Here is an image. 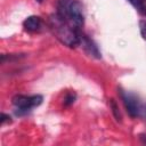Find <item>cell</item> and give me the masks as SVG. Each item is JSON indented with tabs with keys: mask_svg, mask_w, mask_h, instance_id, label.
Returning a JSON list of instances; mask_svg holds the SVG:
<instances>
[{
	"mask_svg": "<svg viewBox=\"0 0 146 146\" xmlns=\"http://www.w3.org/2000/svg\"><path fill=\"white\" fill-rule=\"evenodd\" d=\"M49 26L56 39L68 48H75L80 42L81 30H76L65 19H63L57 13L49 18Z\"/></svg>",
	"mask_w": 146,
	"mask_h": 146,
	"instance_id": "cell-1",
	"label": "cell"
},
{
	"mask_svg": "<svg viewBox=\"0 0 146 146\" xmlns=\"http://www.w3.org/2000/svg\"><path fill=\"white\" fill-rule=\"evenodd\" d=\"M57 14L76 30H81L84 16L82 6L78 0H58Z\"/></svg>",
	"mask_w": 146,
	"mask_h": 146,
	"instance_id": "cell-2",
	"label": "cell"
},
{
	"mask_svg": "<svg viewBox=\"0 0 146 146\" xmlns=\"http://www.w3.org/2000/svg\"><path fill=\"white\" fill-rule=\"evenodd\" d=\"M42 103V96L40 95H33V96H26V95H16L13 97V104L16 107V113L22 114L23 112L26 113L31 108L39 106Z\"/></svg>",
	"mask_w": 146,
	"mask_h": 146,
	"instance_id": "cell-3",
	"label": "cell"
},
{
	"mask_svg": "<svg viewBox=\"0 0 146 146\" xmlns=\"http://www.w3.org/2000/svg\"><path fill=\"white\" fill-rule=\"evenodd\" d=\"M120 96L122 98V102L124 104V107L128 114L131 117H140V113L144 104L139 100V98L136 95L122 89H120Z\"/></svg>",
	"mask_w": 146,
	"mask_h": 146,
	"instance_id": "cell-4",
	"label": "cell"
},
{
	"mask_svg": "<svg viewBox=\"0 0 146 146\" xmlns=\"http://www.w3.org/2000/svg\"><path fill=\"white\" fill-rule=\"evenodd\" d=\"M79 44L82 47V49L86 51V54H88L89 56L94 57V58H100L102 55H100V51L98 49V47L96 46V43L90 39L88 38L86 34H83L82 32L80 33V42Z\"/></svg>",
	"mask_w": 146,
	"mask_h": 146,
	"instance_id": "cell-5",
	"label": "cell"
},
{
	"mask_svg": "<svg viewBox=\"0 0 146 146\" xmlns=\"http://www.w3.org/2000/svg\"><path fill=\"white\" fill-rule=\"evenodd\" d=\"M23 26L26 31L29 32H36L41 29L42 26V19L41 17L39 16H35V15H32V16H29L27 18H25V21L23 22Z\"/></svg>",
	"mask_w": 146,
	"mask_h": 146,
	"instance_id": "cell-6",
	"label": "cell"
},
{
	"mask_svg": "<svg viewBox=\"0 0 146 146\" xmlns=\"http://www.w3.org/2000/svg\"><path fill=\"white\" fill-rule=\"evenodd\" d=\"M110 107L112 108V112H113L114 117H115L117 121H121L122 117H121V113H120V111H119V106H117L116 102H115L113 98L110 99Z\"/></svg>",
	"mask_w": 146,
	"mask_h": 146,
	"instance_id": "cell-7",
	"label": "cell"
},
{
	"mask_svg": "<svg viewBox=\"0 0 146 146\" xmlns=\"http://www.w3.org/2000/svg\"><path fill=\"white\" fill-rule=\"evenodd\" d=\"M144 1H145V0H129V2H130L138 11H140V13L144 14V15H146V7H145V5H144Z\"/></svg>",
	"mask_w": 146,
	"mask_h": 146,
	"instance_id": "cell-8",
	"label": "cell"
},
{
	"mask_svg": "<svg viewBox=\"0 0 146 146\" xmlns=\"http://www.w3.org/2000/svg\"><path fill=\"white\" fill-rule=\"evenodd\" d=\"M75 98H76V95H75L74 92H70V94H67V95L65 96V98H64V105H65V106H70V105H72V104L75 102Z\"/></svg>",
	"mask_w": 146,
	"mask_h": 146,
	"instance_id": "cell-9",
	"label": "cell"
},
{
	"mask_svg": "<svg viewBox=\"0 0 146 146\" xmlns=\"http://www.w3.org/2000/svg\"><path fill=\"white\" fill-rule=\"evenodd\" d=\"M139 30L140 34L144 40H146V19H140L139 21Z\"/></svg>",
	"mask_w": 146,
	"mask_h": 146,
	"instance_id": "cell-10",
	"label": "cell"
},
{
	"mask_svg": "<svg viewBox=\"0 0 146 146\" xmlns=\"http://www.w3.org/2000/svg\"><path fill=\"white\" fill-rule=\"evenodd\" d=\"M1 124H3L5 122H10V117H9V115H7V114H5V113H2L1 114Z\"/></svg>",
	"mask_w": 146,
	"mask_h": 146,
	"instance_id": "cell-11",
	"label": "cell"
},
{
	"mask_svg": "<svg viewBox=\"0 0 146 146\" xmlns=\"http://www.w3.org/2000/svg\"><path fill=\"white\" fill-rule=\"evenodd\" d=\"M140 117L146 119V104L143 105V110H141V113H140Z\"/></svg>",
	"mask_w": 146,
	"mask_h": 146,
	"instance_id": "cell-12",
	"label": "cell"
},
{
	"mask_svg": "<svg viewBox=\"0 0 146 146\" xmlns=\"http://www.w3.org/2000/svg\"><path fill=\"white\" fill-rule=\"evenodd\" d=\"M140 139L143 140V143H144V144H146V138H145V136H144V135H141V136H140Z\"/></svg>",
	"mask_w": 146,
	"mask_h": 146,
	"instance_id": "cell-13",
	"label": "cell"
},
{
	"mask_svg": "<svg viewBox=\"0 0 146 146\" xmlns=\"http://www.w3.org/2000/svg\"><path fill=\"white\" fill-rule=\"evenodd\" d=\"M35 1H38V2H42V0H35Z\"/></svg>",
	"mask_w": 146,
	"mask_h": 146,
	"instance_id": "cell-14",
	"label": "cell"
}]
</instances>
